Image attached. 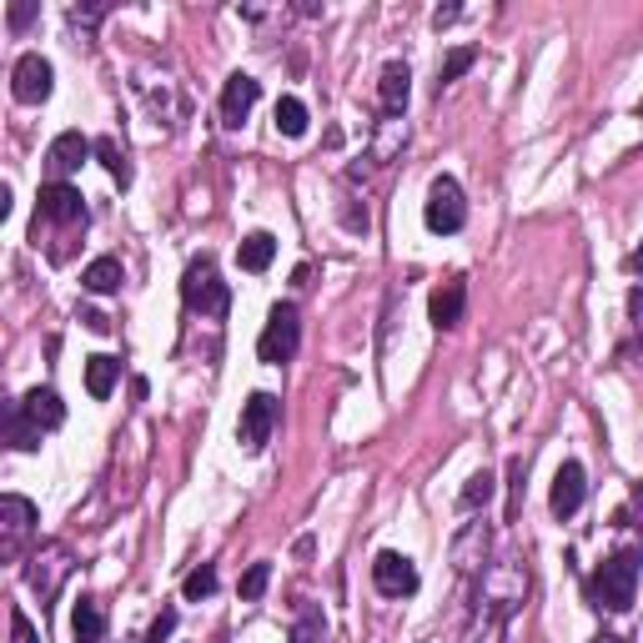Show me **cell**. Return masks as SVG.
Wrapping results in <instances>:
<instances>
[{
  "mask_svg": "<svg viewBox=\"0 0 643 643\" xmlns=\"http://www.w3.org/2000/svg\"><path fill=\"white\" fill-rule=\"evenodd\" d=\"M589 643H623L618 633H598V639H589Z\"/></svg>",
  "mask_w": 643,
  "mask_h": 643,
  "instance_id": "obj_37",
  "label": "cell"
},
{
  "mask_svg": "<svg viewBox=\"0 0 643 643\" xmlns=\"http://www.w3.org/2000/svg\"><path fill=\"white\" fill-rule=\"evenodd\" d=\"M81 322L91 332H111V317H101V312H81Z\"/></svg>",
  "mask_w": 643,
  "mask_h": 643,
  "instance_id": "obj_35",
  "label": "cell"
},
{
  "mask_svg": "<svg viewBox=\"0 0 643 643\" xmlns=\"http://www.w3.org/2000/svg\"><path fill=\"white\" fill-rule=\"evenodd\" d=\"M462 312H468V287H462V276H447L443 287L428 297V317H433L437 332H453L462 322Z\"/></svg>",
  "mask_w": 643,
  "mask_h": 643,
  "instance_id": "obj_14",
  "label": "cell"
},
{
  "mask_svg": "<svg viewBox=\"0 0 643 643\" xmlns=\"http://www.w3.org/2000/svg\"><path fill=\"white\" fill-rule=\"evenodd\" d=\"M633 272L643 276V242H639V251H633Z\"/></svg>",
  "mask_w": 643,
  "mask_h": 643,
  "instance_id": "obj_36",
  "label": "cell"
},
{
  "mask_svg": "<svg viewBox=\"0 0 643 643\" xmlns=\"http://www.w3.org/2000/svg\"><path fill=\"white\" fill-rule=\"evenodd\" d=\"M372 589H378L382 598H412V593H418V568H412V558L397 548H382L378 558H372Z\"/></svg>",
  "mask_w": 643,
  "mask_h": 643,
  "instance_id": "obj_7",
  "label": "cell"
},
{
  "mask_svg": "<svg viewBox=\"0 0 643 643\" xmlns=\"http://www.w3.org/2000/svg\"><path fill=\"white\" fill-rule=\"evenodd\" d=\"M0 422H5V443H11L15 453H36L40 447V428L30 422V412L21 403H5V418Z\"/></svg>",
  "mask_w": 643,
  "mask_h": 643,
  "instance_id": "obj_17",
  "label": "cell"
},
{
  "mask_svg": "<svg viewBox=\"0 0 643 643\" xmlns=\"http://www.w3.org/2000/svg\"><path fill=\"white\" fill-rule=\"evenodd\" d=\"M51 222V226H76L86 222V201H81V191L71 182H46L36 197V226Z\"/></svg>",
  "mask_w": 643,
  "mask_h": 643,
  "instance_id": "obj_10",
  "label": "cell"
},
{
  "mask_svg": "<svg viewBox=\"0 0 643 643\" xmlns=\"http://www.w3.org/2000/svg\"><path fill=\"white\" fill-rule=\"evenodd\" d=\"M473 61H478V51H468V46H462V51H453V55H447L443 66H437V91H443V86H453V81H458L462 71L473 66Z\"/></svg>",
  "mask_w": 643,
  "mask_h": 643,
  "instance_id": "obj_26",
  "label": "cell"
},
{
  "mask_svg": "<svg viewBox=\"0 0 643 643\" xmlns=\"http://www.w3.org/2000/svg\"><path fill=\"white\" fill-rule=\"evenodd\" d=\"M407 96H412V71L407 61H387L382 66V81H378V101H382V116L397 121L407 111Z\"/></svg>",
  "mask_w": 643,
  "mask_h": 643,
  "instance_id": "obj_15",
  "label": "cell"
},
{
  "mask_svg": "<svg viewBox=\"0 0 643 643\" xmlns=\"http://www.w3.org/2000/svg\"><path fill=\"white\" fill-rule=\"evenodd\" d=\"M71 633H76V643H101L106 639V608L96 604V598H81L76 614H71Z\"/></svg>",
  "mask_w": 643,
  "mask_h": 643,
  "instance_id": "obj_21",
  "label": "cell"
},
{
  "mask_svg": "<svg viewBox=\"0 0 643 643\" xmlns=\"http://www.w3.org/2000/svg\"><path fill=\"white\" fill-rule=\"evenodd\" d=\"M96 161L111 171V182H121V186L132 182V161H126V151H121L111 136H101V141H96Z\"/></svg>",
  "mask_w": 643,
  "mask_h": 643,
  "instance_id": "obj_23",
  "label": "cell"
},
{
  "mask_svg": "<svg viewBox=\"0 0 643 643\" xmlns=\"http://www.w3.org/2000/svg\"><path fill=\"white\" fill-rule=\"evenodd\" d=\"M36 533V503L21 498V493H5L0 498V558L15 564L21 558V543Z\"/></svg>",
  "mask_w": 643,
  "mask_h": 643,
  "instance_id": "obj_6",
  "label": "cell"
},
{
  "mask_svg": "<svg viewBox=\"0 0 643 643\" xmlns=\"http://www.w3.org/2000/svg\"><path fill=\"white\" fill-rule=\"evenodd\" d=\"M171 629H176V608H161V618H157V623H151V643L171 639Z\"/></svg>",
  "mask_w": 643,
  "mask_h": 643,
  "instance_id": "obj_31",
  "label": "cell"
},
{
  "mask_svg": "<svg viewBox=\"0 0 643 643\" xmlns=\"http://www.w3.org/2000/svg\"><path fill=\"white\" fill-rule=\"evenodd\" d=\"M272 257H276V237H272V232H251V237H242V247H237V267H242V272H267Z\"/></svg>",
  "mask_w": 643,
  "mask_h": 643,
  "instance_id": "obj_19",
  "label": "cell"
},
{
  "mask_svg": "<svg viewBox=\"0 0 643 643\" xmlns=\"http://www.w3.org/2000/svg\"><path fill=\"white\" fill-rule=\"evenodd\" d=\"M11 643H40L36 639V623H30L21 608H11Z\"/></svg>",
  "mask_w": 643,
  "mask_h": 643,
  "instance_id": "obj_30",
  "label": "cell"
},
{
  "mask_svg": "<svg viewBox=\"0 0 643 643\" xmlns=\"http://www.w3.org/2000/svg\"><path fill=\"white\" fill-rule=\"evenodd\" d=\"M267 583H272V564H251L247 573H242V598H247V604H257V598L267 593Z\"/></svg>",
  "mask_w": 643,
  "mask_h": 643,
  "instance_id": "obj_27",
  "label": "cell"
},
{
  "mask_svg": "<svg viewBox=\"0 0 643 643\" xmlns=\"http://www.w3.org/2000/svg\"><path fill=\"white\" fill-rule=\"evenodd\" d=\"M36 15H40V5H36V0H15L5 21H11V30H26L30 21H36Z\"/></svg>",
  "mask_w": 643,
  "mask_h": 643,
  "instance_id": "obj_29",
  "label": "cell"
},
{
  "mask_svg": "<svg viewBox=\"0 0 643 643\" xmlns=\"http://www.w3.org/2000/svg\"><path fill=\"white\" fill-rule=\"evenodd\" d=\"M66 578H71V553H66V543H40V548L30 553L26 583L40 593V604H51Z\"/></svg>",
  "mask_w": 643,
  "mask_h": 643,
  "instance_id": "obj_5",
  "label": "cell"
},
{
  "mask_svg": "<svg viewBox=\"0 0 643 643\" xmlns=\"http://www.w3.org/2000/svg\"><path fill=\"white\" fill-rule=\"evenodd\" d=\"M257 96H262V81H257V76H247V71L226 76V86H222V126H232V132H237L242 121L251 116Z\"/></svg>",
  "mask_w": 643,
  "mask_h": 643,
  "instance_id": "obj_12",
  "label": "cell"
},
{
  "mask_svg": "<svg viewBox=\"0 0 643 643\" xmlns=\"http://www.w3.org/2000/svg\"><path fill=\"white\" fill-rule=\"evenodd\" d=\"M422 222H428V232H437V237H453V232L468 226V201H462V186L453 182V176H437V182L428 186Z\"/></svg>",
  "mask_w": 643,
  "mask_h": 643,
  "instance_id": "obj_4",
  "label": "cell"
},
{
  "mask_svg": "<svg viewBox=\"0 0 643 643\" xmlns=\"http://www.w3.org/2000/svg\"><path fill=\"white\" fill-rule=\"evenodd\" d=\"M583 498H589V473H583V462L568 458L564 468H558V478H553V518H573L578 508H583Z\"/></svg>",
  "mask_w": 643,
  "mask_h": 643,
  "instance_id": "obj_11",
  "label": "cell"
},
{
  "mask_svg": "<svg viewBox=\"0 0 643 643\" xmlns=\"http://www.w3.org/2000/svg\"><path fill=\"white\" fill-rule=\"evenodd\" d=\"M182 302L201 317H226L232 307V287L217 276V262L211 257H191L182 272Z\"/></svg>",
  "mask_w": 643,
  "mask_h": 643,
  "instance_id": "obj_2",
  "label": "cell"
},
{
  "mask_svg": "<svg viewBox=\"0 0 643 643\" xmlns=\"http://www.w3.org/2000/svg\"><path fill=\"white\" fill-rule=\"evenodd\" d=\"M21 407L30 412V422H36L40 433H55V428L66 422V403H61L55 387H30V393L21 397Z\"/></svg>",
  "mask_w": 643,
  "mask_h": 643,
  "instance_id": "obj_16",
  "label": "cell"
},
{
  "mask_svg": "<svg viewBox=\"0 0 643 643\" xmlns=\"http://www.w3.org/2000/svg\"><path fill=\"white\" fill-rule=\"evenodd\" d=\"M639 116H643V101H639Z\"/></svg>",
  "mask_w": 643,
  "mask_h": 643,
  "instance_id": "obj_38",
  "label": "cell"
},
{
  "mask_svg": "<svg viewBox=\"0 0 643 643\" xmlns=\"http://www.w3.org/2000/svg\"><path fill=\"white\" fill-rule=\"evenodd\" d=\"M51 86H55V66L46 61L40 51H26L21 61H15V71H11V96L21 106H40L46 96H51Z\"/></svg>",
  "mask_w": 643,
  "mask_h": 643,
  "instance_id": "obj_9",
  "label": "cell"
},
{
  "mask_svg": "<svg viewBox=\"0 0 643 643\" xmlns=\"http://www.w3.org/2000/svg\"><path fill=\"white\" fill-rule=\"evenodd\" d=\"M86 157H96V141H86L81 132H61L51 146H46V171H51L55 182H66V176H71V171H76Z\"/></svg>",
  "mask_w": 643,
  "mask_h": 643,
  "instance_id": "obj_13",
  "label": "cell"
},
{
  "mask_svg": "<svg viewBox=\"0 0 643 643\" xmlns=\"http://www.w3.org/2000/svg\"><path fill=\"white\" fill-rule=\"evenodd\" d=\"M589 593H593V608L629 614L633 593H639V553L623 548V553H614V558H604L598 573H593V583H589Z\"/></svg>",
  "mask_w": 643,
  "mask_h": 643,
  "instance_id": "obj_1",
  "label": "cell"
},
{
  "mask_svg": "<svg viewBox=\"0 0 643 643\" xmlns=\"http://www.w3.org/2000/svg\"><path fill=\"white\" fill-rule=\"evenodd\" d=\"M458 15H462L458 5H437V11H433V26L443 30V26H453V21H458Z\"/></svg>",
  "mask_w": 643,
  "mask_h": 643,
  "instance_id": "obj_34",
  "label": "cell"
},
{
  "mask_svg": "<svg viewBox=\"0 0 643 643\" xmlns=\"http://www.w3.org/2000/svg\"><path fill=\"white\" fill-rule=\"evenodd\" d=\"M121 282H126V272H121L116 257H96V262H86V272H81V287L96 292V297H106V292H116Z\"/></svg>",
  "mask_w": 643,
  "mask_h": 643,
  "instance_id": "obj_20",
  "label": "cell"
},
{
  "mask_svg": "<svg viewBox=\"0 0 643 643\" xmlns=\"http://www.w3.org/2000/svg\"><path fill=\"white\" fill-rule=\"evenodd\" d=\"M116 378H121V362H116V357H106V353L86 357V393H91L96 403H106V397L116 393Z\"/></svg>",
  "mask_w": 643,
  "mask_h": 643,
  "instance_id": "obj_18",
  "label": "cell"
},
{
  "mask_svg": "<svg viewBox=\"0 0 643 643\" xmlns=\"http://www.w3.org/2000/svg\"><path fill=\"white\" fill-rule=\"evenodd\" d=\"M276 132L292 136V141L307 136V106L297 101V96H282V101H276Z\"/></svg>",
  "mask_w": 643,
  "mask_h": 643,
  "instance_id": "obj_22",
  "label": "cell"
},
{
  "mask_svg": "<svg viewBox=\"0 0 643 643\" xmlns=\"http://www.w3.org/2000/svg\"><path fill=\"white\" fill-rule=\"evenodd\" d=\"M292 643H322V614L312 604H302L297 614V629H292Z\"/></svg>",
  "mask_w": 643,
  "mask_h": 643,
  "instance_id": "obj_28",
  "label": "cell"
},
{
  "mask_svg": "<svg viewBox=\"0 0 643 643\" xmlns=\"http://www.w3.org/2000/svg\"><path fill=\"white\" fill-rule=\"evenodd\" d=\"M297 347H302V312L292 302H276L267 312L262 337H257V357H262L267 368H282V362L297 357Z\"/></svg>",
  "mask_w": 643,
  "mask_h": 643,
  "instance_id": "obj_3",
  "label": "cell"
},
{
  "mask_svg": "<svg viewBox=\"0 0 643 643\" xmlns=\"http://www.w3.org/2000/svg\"><path fill=\"white\" fill-rule=\"evenodd\" d=\"M182 593H186V604H201V598H211V593H217V568H211V564L191 568V573H186V583H182Z\"/></svg>",
  "mask_w": 643,
  "mask_h": 643,
  "instance_id": "obj_24",
  "label": "cell"
},
{
  "mask_svg": "<svg viewBox=\"0 0 643 643\" xmlns=\"http://www.w3.org/2000/svg\"><path fill=\"white\" fill-rule=\"evenodd\" d=\"M508 478H512V503H508V518L518 512V493H523V458L508 462Z\"/></svg>",
  "mask_w": 643,
  "mask_h": 643,
  "instance_id": "obj_32",
  "label": "cell"
},
{
  "mask_svg": "<svg viewBox=\"0 0 643 643\" xmlns=\"http://www.w3.org/2000/svg\"><path fill=\"white\" fill-rule=\"evenodd\" d=\"M487 498H493V473H473L458 503H462V512H473V508H487Z\"/></svg>",
  "mask_w": 643,
  "mask_h": 643,
  "instance_id": "obj_25",
  "label": "cell"
},
{
  "mask_svg": "<svg viewBox=\"0 0 643 643\" xmlns=\"http://www.w3.org/2000/svg\"><path fill=\"white\" fill-rule=\"evenodd\" d=\"M276 397L272 393H251L247 403H242V422H237V443L247 447V453H262L267 443H272V428H276Z\"/></svg>",
  "mask_w": 643,
  "mask_h": 643,
  "instance_id": "obj_8",
  "label": "cell"
},
{
  "mask_svg": "<svg viewBox=\"0 0 643 643\" xmlns=\"http://www.w3.org/2000/svg\"><path fill=\"white\" fill-rule=\"evenodd\" d=\"M101 15H106V5H76V11H71V21H76V26H96Z\"/></svg>",
  "mask_w": 643,
  "mask_h": 643,
  "instance_id": "obj_33",
  "label": "cell"
}]
</instances>
